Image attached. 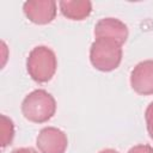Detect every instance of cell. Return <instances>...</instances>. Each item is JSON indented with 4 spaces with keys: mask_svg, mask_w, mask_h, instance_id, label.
Returning <instances> with one entry per match:
<instances>
[{
    "mask_svg": "<svg viewBox=\"0 0 153 153\" xmlns=\"http://www.w3.org/2000/svg\"><path fill=\"white\" fill-rule=\"evenodd\" d=\"M128 153H153V147L149 145H135L128 151Z\"/></svg>",
    "mask_w": 153,
    "mask_h": 153,
    "instance_id": "8fae6325",
    "label": "cell"
},
{
    "mask_svg": "<svg viewBox=\"0 0 153 153\" xmlns=\"http://www.w3.org/2000/svg\"><path fill=\"white\" fill-rule=\"evenodd\" d=\"M123 56L122 44L109 38H96L90 48L91 65L100 72L116 69Z\"/></svg>",
    "mask_w": 153,
    "mask_h": 153,
    "instance_id": "3957f363",
    "label": "cell"
},
{
    "mask_svg": "<svg viewBox=\"0 0 153 153\" xmlns=\"http://www.w3.org/2000/svg\"><path fill=\"white\" fill-rule=\"evenodd\" d=\"M145 121H146V128H147L148 135L153 140V102H151L146 108Z\"/></svg>",
    "mask_w": 153,
    "mask_h": 153,
    "instance_id": "30bf717a",
    "label": "cell"
},
{
    "mask_svg": "<svg viewBox=\"0 0 153 153\" xmlns=\"http://www.w3.org/2000/svg\"><path fill=\"white\" fill-rule=\"evenodd\" d=\"M12 153H38V152L31 147H20V148L13 149Z\"/></svg>",
    "mask_w": 153,
    "mask_h": 153,
    "instance_id": "7c38bea8",
    "label": "cell"
},
{
    "mask_svg": "<svg viewBox=\"0 0 153 153\" xmlns=\"http://www.w3.org/2000/svg\"><path fill=\"white\" fill-rule=\"evenodd\" d=\"M130 86L137 94H153V60L141 61L131 69Z\"/></svg>",
    "mask_w": 153,
    "mask_h": 153,
    "instance_id": "52a82bcc",
    "label": "cell"
},
{
    "mask_svg": "<svg viewBox=\"0 0 153 153\" xmlns=\"http://www.w3.org/2000/svg\"><path fill=\"white\" fill-rule=\"evenodd\" d=\"M59 7L62 16L71 20H84L92 12V2L88 0H61Z\"/></svg>",
    "mask_w": 153,
    "mask_h": 153,
    "instance_id": "ba28073f",
    "label": "cell"
},
{
    "mask_svg": "<svg viewBox=\"0 0 153 153\" xmlns=\"http://www.w3.org/2000/svg\"><path fill=\"white\" fill-rule=\"evenodd\" d=\"M93 33L96 38H109L123 45L129 36V30L122 20L108 17L102 18L96 23Z\"/></svg>",
    "mask_w": 153,
    "mask_h": 153,
    "instance_id": "8992f818",
    "label": "cell"
},
{
    "mask_svg": "<svg viewBox=\"0 0 153 153\" xmlns=\"http://www.w3.org/2000/svg\"><path fill=\"white\" fill-rule=\"evenodd\" d=\"M98 153H120V152L116 151V149H112V148H105V149L99 151Z\"/></svg>",
    "mask_w": 153,
    "mask_h": 153,
    "instance_id": "4fadbf2b",
    "label": "cell"
},
{
    "mask_svg": "<svg viewBox=\"0 0 153 153\" xmlns=\"http://www.w3.org/2000/svg\"><path fill=\"white\" fill-rule=\"evenodd\" d=\"M20 110L27 121L45 123L56 112V100L48 91L38 88L25 96Z\"/></svg>",
    "mask_w": 153,
    "mask_h": 153,
    "instance_id": "6da1fadb",
    "label": "cell"
},
{
    "mask_svg": "<svg viewBox=\"0 0 153 153\" xmlns=\"http://www.w3.org/2000/svg\"><path fill=\"white\" fill-rule=\"evenodd\" d=\"M14 137L13 121L6 115H1V147L5 148L12 143Z\"/></svg>",
    "mask_w": 153,
    "mask_h": 153,
    "instance_id": "9c48e42d",
    "label": "cell"
},
{
    "mask_svg": "<svg viewBox=\"0 0 153 153\" xmlns=\"http://www.w3.org/2000/svg\"><path fill=\"white\" fill-rule=\"evenodd\" d=\"M23 12L31 23L45 25L55 19L57 4L54 0H29L24 2Z\"/></svg>",
    "mask_w": 153,
    "mask_h": 153,
    "instance_id": "277c9868",
    "label": "cell"
},
{
    "mask_svg": "<svg viewBox=\"0 0 153 153\" xmlns=\"http://www.w3.org/2000/svg\"><path fill=\"white\" fill-rule=\"evenodd\" d=\"M36 146L41 153H65L68 139L63 130L56 127H45L39 130Z\"/></svg>",
    "mask_w": 153,
    "mask_h": 153,
    "instance_id": "5b68a950",
    "label": "cell"
},
{
    "mask_svg": "<svg viewBox=\"0 0 153 153\" xmlns=\"http://www.w3.org/2000/svg\"><path fill=\"white\" fill-rule=\"evenodd\" d=\"M56 68L57 59L50 48L45 45H37L29 53L26 59V71L33 81L39 84L50 81Z\"/></svg>",
    "mask_w": 153,
    "mask_h": 153,
    "instance_id": "7a4b0ae2",
    "label": "cell"
}]
</instances>
